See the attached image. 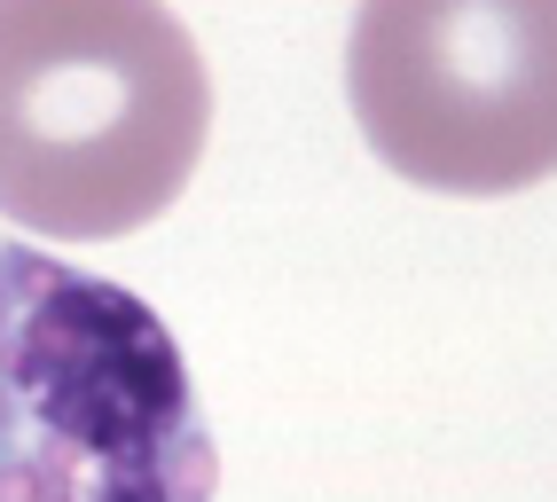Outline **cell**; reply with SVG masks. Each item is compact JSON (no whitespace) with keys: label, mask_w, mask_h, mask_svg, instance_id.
I'll list each match as a JSON object with an SVG mask.
<instances>
[{"label":"cell","mask_w":557,"mask_h":502,"mask_svg":"<svg viewBox=\"0 0 557 502\" xmlns=\"http://www.w3.org/2000/svg\"><path fill=\"white\" fill-rule=\"evenodd\" d=\"M542 0H369L346 32L354 126L408 189L518 197L557 158Z\"/></svg>","instance_id":"obj_3"},{"label":"cell","mask_w":557,"mask_h":502,"mask_svg":"<svg viewBox=\"0 0 557 502\" xmlns=\"http://www.w3.org/2000/svg\"><path fill=\"white\" fill-rule=\"evenodd\" d=\"M212 141V71L150 0H0V221L55 243L150 228Z\"/></svg>","instance_id":"obj_1"},{"label":"cell","mask_w":557,"mask_h":502,"mask_svg":"<svg viewBox=\"0 0 557 502\" xmlns=\"http://www.w3.org/2000/svg\"><path fill=\"white\" fill-rule=\"evenodd\" d=\"M212 494V416L158 306L0 236V502Z\"/></svg>","instance_id":"obj_2"}]
</instances>
